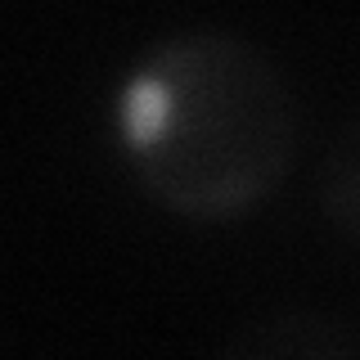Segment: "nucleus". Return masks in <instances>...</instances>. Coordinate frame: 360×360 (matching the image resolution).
<instances>
[{"instance_id": "obj_1", "label": "nucleus", "mask_w": 360, "mask_h": 360, "mask_svg": "<svg viewBox=\"0 0 360 360\" xmlns=\"http://www.w3.org/2000/svg\"><path fill=\"white\" fill-rule=\"evenodd\" d=\"M122 135L135 153L153 149L176 122V90L153 72H140L131 77L127 90H122Z\"/></svg>"}]
</instances>
